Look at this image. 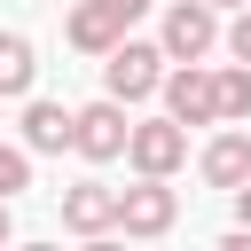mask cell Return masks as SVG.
Listing matches in <instances>:
<instances>
[{
    "instance_id": "cell-1",
    "label": "cell",
    "mask_w": 251,
    "mask_h": 251,
    "mask_svg": "<svg viewBox=\"0 0 251 251\" xmlns=\"http://www.w3.org/2000/svg\"><path fill=\"white\" fill-rule=\"evenodd\" d=\"M180 220V196L165 188V173H141V188H118V227L126 235H165Z\"/></svg>"
},
{
    "instance_id": "cell-2",
    "label": "cell",
    "mask_w": 251,
    "mask_h": 251,
    "mask_svg": "<svg viewBox=\"0 0 251 251\" xmlns=\"http://www.w3.org/2000/svg\"><path fill=\"white\" fill-rule=\"evenodd\" d=\"M165 63V47H141V39H118L110 47V63H102V78H110V102H141V94H157V71Z\"/></svg>"
},
{
    "instance_id": "cell-3",
    "label": "cell",
    "mask_w": 251,
    "mask_h": 251,
    "mask_svg": "<svg viewBox=\"0 0 251 251\" xmlns=\"http://www.w3.org/2000/svg\"><path fill=\"white\" fill-rule=\"evenodd\" d=\"M71 149H78V157H94V165H102V157H126V102H110V94H102V102L71 110Z\"/></svg>"
},
{
    "instance_id": "cell-4",
    "label": "cell",
    "mask_w": 251,
    "mask_h": 251,
    "mask_svg": "<svg viewBox=\"0 0 251 251\" xmlns=\"http://www.w3.org/2000/svg\"><path fill=\"white\" fill-rule=\"evenodd\" d=\"M212 39H220V16H212L204 0H173V8H165V55H173V63H204Z\"/></svg>"
},
{
    "instance_id": "cell-5",
    "label": "cell",
    "mask_w": 251,
    "mask_h": 251,
    "mask_svg": "<svg viewBox=\"0 0 251 251\" xmlns=\"http://www.w3.org/2000/svg\"><path fill=\"white\" fill-rule=\"evenodd\" d=\"M126 157H133V173H180V157H188V133H180V118L126 126Z\"/></svg>"
},
{
    "instance_id": "cell-6",
    "label": "cell",
    "mask_w": 251,
    "mask_h": 251,
    "mask_svg": "<svg viewBox=\"0 0 251 251\" xmlns=\"http://www.w3.org/2000/svg\"><path fill=\"white\" fill-rule=\"evenodd\" d=\"M165 86V110L180 118V126H220V102H212V71L204 63H180L173 78H157Z\"/></svg>"
},
{
    "instance_id": "cell-7",
    "label": "cell",
    "mask_w": 251,
    "mask_h": 251,
    "mask_svg": "<svg viewBox=\"0 0 251 251\" xmlns=\"http://www.w3.org/2000/svg\"><path fill=\"white\" fill-rule=\"evenodd\" d=\"M63 227H71V235H110V227H118V188H102V180L63 188Z\"/></svg>"
},
{
    "instance_id": "cell-8",
    "label": "cell",
    "mask_w": 251,
    "mask_h": 251,
    "mask_svg": "<svg viewBox=\"0 0 251 251\" xmlns=\"http://www.w3.org/2000/svg\"><path fill=\"white\" fill-rule=\"evenodd\" d=\"M204 180H212V188L251 180V133H212V141H204Z\"/></svg>"
},
{
    "instance_id": "cell-9",
    "label": "cell",
    "mask_w": 251,
    "mask_h": 251,
    "mask_svg": "<svg viewBox=\"0 0 251 251\" xmlns=\"http://www.w3.org/2000/svg\"><path fill=\"white\" fill-rule=\"evenodd\" d=\"M118 39H126V24H118L102 0H78V8H71V47H86V55H110Z\"/></svg>"
},
{
    "instance_id": "cell-10",
    "label": "cell",
    "mask_w": 251,
    "mask_h": 251,
    "mask_svg": "<svg viewBox=\"0 0 251 251\" xmlns=\"http://www.w3.org/2000/svg\"><path fill=\"white\" fill-rule=\"evenodd\" d=\"M24 149H39V157L71 149V110H63V102H31V110H24Z\"/></svg>"
},
{
    "instance_id": "cell-11",
    "label": "cell",
    "mask_w": 251,
    "mask_h": 251,
    "mask_svg": "<svg viewBox=\"0 0 251 251\" xmlns=\"http://www.w3.org/2000/svg\"><path fill=\"white\" fill-rule=\"evenodd\" d=\"M31 78H39L31 39H24V31H0V94H31Z\"/></svg>"
},
{
    "instance_id": "cell-12",
    "label": "cell",
    "mask_w": 251,
    "mask_h": 251,
    "mask_svg": "<svg viewBox=\"0 0 251 251\" xmlns=\"http://www.w3.org/2000/svg\"><path fill=\"white\" fill-rule=\"evenodd\" d=\"M212 102H220V118H251V63L212 71Z\"/></svg>"
},
{
    "instance_id": "cell-13",
    "label": "cell",
    "mask_w": 251,
    "mask_h": 251,
    "mask_svg": "<svg viewBox=\"0 0 251 251\" xmlns=\"http://www.w3.org/2000/svg\"><path fill=\"white\" fill-rule=\"evenodd\" d=\"M16 188H31V149H8L0 141V196H16Z\"/></svg>"
},
{
    "instance_id": "cell-14",
    "label": "cell",
    "mask_w": 251,
    "mask_h": 251,
    "mask_svg": "<svg viewBox=\"0 0 251 251\" xmlns=\"http://www.w3.org/2000/svg\"><path fill=\"white\" fill-rule=\"evenodd\" d=\"M227 55H235V63H251V8L227 24Z\"/></svg>"
},
{
    "instance_id": "cell-15",
    "label": "cell",
    "mask_w": 251,
    "mask_h": 251,
    "mask_svg": "<svg viewBox=\"0 0 251 251\" xmlns=\"http://www.w3.org/2000/svg\"><path fill=\"white\" fill-rule=\"evenodd\" d=\"M102 8H110V16H118V24H133V16H141V8H149V0H102Z\"/></svg>"
},
{
    "instance_id": "cell-16",
    "label": "cell",
    "mask_w": 251,
    "mask_h": 251,
    "mask_svg": "<svg viewBox=\"0 0 251 251\" xmlns=\"http://www.w3.org/2000/svg\"><path fill=\"white\" fill-rule=\"evenodd\" d=\"M227 196H235V220H243V227H251V180H235V188H227Z\"/></svg>"
},
{
    "instance_id": "cell-17",
    "label": "cell",
    "mask_w": 251,
    "mask_h": 251,
    "mask_svg": "<svg viewBox=\"0 0 251 251\" xmlns=\"http://www.w3.org/2000/svg\"><path fill=\"white\" fill-rule=\"evenodd\" d=\"M8 235H16V220H8V196H0V243H8Z\"/></svg>"
},
{
    "instance_id": "cell-18",
    "label": "cell",
    "mask_w": 251,
    "mask_h": 251,
    "mask_svg": "<svg viewBox=\"0 0 251 251\" xmlns=\"http://www.w3.org/2000/svg\"><path fill=\"white\" fill-rule=\"evenodd\" d=\"M204 8H227V0H204Z\"/></svg>"
}]
</instances>
